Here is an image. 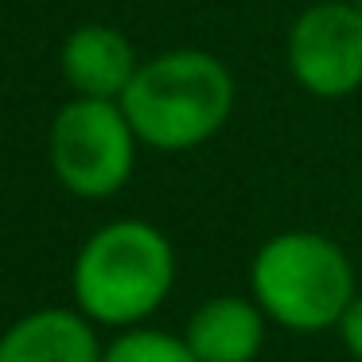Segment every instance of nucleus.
<instances>
[{
    "label": "nucleus",
    "mask_w": 362,
    "mask_h": 362,
    "mask_svg": "<svg viewBox=\"0 0 362 362\" xmlns=\"http://www.w3.org/2000/svg\"><path fill=\"white\" fill-rule=\"evenodd\" d=\"M238 82L218 55L180 47L136 66L121 94L136 141L156 152H191L230 125Z\"/></svg>",
    "instance_id": "f257e3e1"
},
{
    "label": "nucleus",
    "mask_w": 362,
    "mask_h": 362,
    "mask_svg": "<svg viewBox=\"0 0 362 362\" xmlns=\"http://www.w3.org/2000/svg\"><path fill=\"white\" fill-rule=\"evenodd\" d=\"M74 304L102 327H141L175 288V250L160 226L117 218L94 230L71 269Z\"/></svg>",
    "instance_id": "f03ea898"
},
{
    "label": "nucleus",
    "mask_w": 362,
    "mask_h": 362,
    "mask_svg": "<svg viewBox=\"0 0 362 362\" xmlns=\"http://www.w3.org/2000/svg\"><path fill=\"white\" fill-rule=\"evenodd\" d=\"M250 296L269 323L292 335L335 331L358 296L354 261L320 230H281L265 238L250 261Z\"/></svg>",
    "instance_id": "7ed1b4c3"
},
{
    "label": "nucleus",
    "mask_w": 362,
    "mask_h": 362,
    "mask_svg": "<svg viewBox=\"0 0 362 362\" xmlns=\"http://www.w3.org/2000/svg\"><path fill=\"white\" fill-rule=\"evenodd\" d=\"M136 164V133L121 102L74 98L51 125V168L78 199H110L129 183Z\"/></svg>",
    "instance_id": "20e7f679"
},
{
    "label": "nucleus",
    "mask_w": 362,
    "mask_h": 362,
    "mask_svg": "<svg viewBox=\"0 0 362 362\" xmlns=\"http://www.w3.org/2000/svg\"><path fill=\"white\" fill-rule=\"evenodd\" d=\"M284 66L304 94L343 102L362 90V12L351 0L308 4L284 35Z\"/></svg>",
    "instance_id": "39448f33"
},
{
    "label": "nucleus",
    "mask_w": 362,
    "mask_h": 362,
    "mask_svg": "<svg viewBox=\"0 0 362 362\" xmlns=\"http://www.w3.org/2000/svg\"><path fill=\"white\" fill-rule=\"evenodd\" d=\"M265 335L269 315L250 292L203 300L183 327V339L199 362H257L265 351Z\"/></svg>",
    "instance_id": "423d86ee"
},
{
    "label": "nucleus",
    "mask_w": 362,
    "mask_h": 362,
    "mask_svg": "<svg viewBox=\"0 0 362 362\" xmlns=\"http://www.w3.org/2000/svg\"><path fill=\"white\" fill-rule=\"evenodd\" d=\"M0 362H102V343L82 312L43 308L0 335Z\"/></svg>",
    "instance_id": "0eeeda50"
},
{
    "label": "nucleus",
    "mask_w": 362,
    "mask_h": 362,
    "mask_svg": "<svg viewBox=\"0 0 362 362\" xmlns=\"http://www.w3.org/2000/svg\"><path fill=\"white\" fill-rule=\"evenodd\" d=\"M136 51L117 28L86 24L66 40L63 47V74L82 98H105L121 102L136 74Z\"/></svg>",
    "instance_id": "6e6552de"
},
{
    "label": "nucleus",
    "mask_w": 362,
    "mask_h": 362,
    "mask_svg": "<svg viewBox=\"0 0 362 362\" xmlns=\"http://www.w3.org/2000/svg\"><path fill=\"white\" fill-rule=\"evenodd\" d=\"M102 362H199L187 339L160 327H125L102 351Z\"/></svg>",
    "instance_id": "1a4fd4ad"
},
{
    "label": "nucleus",
    "mask_w": 362,
    "mask_h": 362,
    "mask_svg": "<svg viewBox=\"0 0 362 362\" xmlns=\"http://www.w3.org/2000/svg\"><path fill=\"white\" fill-rule=\"evenodd\" d=\"M335 335H339V343H343V351L351 354L354 362H362V292L351 300L343 320L335 323Z\"/></svg>",
    "instance_id": "9d476101"
},
{
    "label": "nucleus",
    "mask_w": 362,
    "mask_h": 362,
    "mask_svg": "<svg viewBox=\"0 0 362 362\" xmlns=\"http://www.w3.org/2000/svg\"><path fill=\"white\" fill-rule=\"evenodd\" d=\"M351 4H354V8H358V12H362V0H351Z\"/></svg>",
    "instance_id": "9b49d317"
}]
</instances>
